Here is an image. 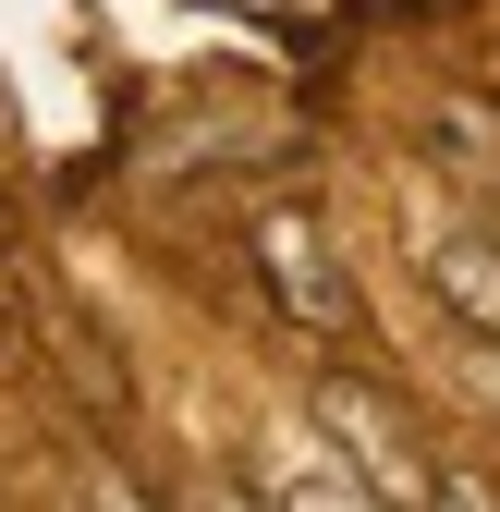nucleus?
I'll use <instances>...</instances> for the list:
<instances>
[{
    "label": "nucleus",
    "mask_w": 500,
    "mask_h": 512,
    "mask_svg": "<svg viewBox=\"0 0 500 512\" xmlns=\"http://www.w3.org/2000/svg\"><path fill=\"white\" fill-rule=\"evenodd\" d=\"M281 512H379V500H366V488H354V464L330 452V476H293V488H281Z\"/></svg>",
    "instance_id": "nucleus-5"
},
{
    "label": "nucleus",
    "mask_w": 500,
    "mask_h": 512,
    "mask_svg": "<svg viewBox=\"0 0 500 512\" xmlns=\"http://www.w3.org/2000/svg\"><path fill=\"white\" fill-rule=\"evenodd\" d=\"M183 512H281V500H269V488H220V476H208V488H183Z\"/></svg>",
    "instance_id": "nucleus-6"
},
{
    "label": "nucleus",
    "mask_w": 500,
    "mask_h": 512,
    "mask_svg": "<svg viewBox=\"0 0 500 512\" xmlns=\"http://www.w3.org/2000/svg\"><path fill=\"white\" fill-rule=\"evenodd\" d=\"M427 147H440L464 183H500V110H476V98H440V110H427Z\"/></svg>",
    "instance_id": "nucleus-4"
},
{
    "label": "nucleus",
    "mask_w": 500,
    "mask_h": 512,
    "mask_svg": "<svg viewBox=\"0 0 500 512\" xmlns=\"http://www.w3.org/2000/svg\"><path fill=\"white\" fill-rule=\"evenodd\" d=\"M244 256H257V293L293 317L305 342H354V269H342V244L318 232V208H257Z\"/></svg>",
    "instance_id": "nucleus-2"
},
{
    "label": "nucleus",
    "mask_w": 500,
    "mask_h": 512,
    "mask_svg": "<svg viewBox=\"0 0 500 512\" xmlns=\"http://www.w3.org/2000/svg\"><path fill=\"white\" fill-rule=\"evenodd\" d=\"M415 269H427V293L452 305V330L500 354V232L488 220H440V232L415 244Z\"/></svg>",
    "instance_id": "nucleus-3"
},
{
    "label": "nucleus",
    "mask_w": 500,
    "mask_h": 512,
    "mask_svg": "<svg viewBox=\"0 0 500 512\" xmlns=\"http://www.w3.org/2000/svg\"><path fill=\"white\" fill-rule=\"evenodd\" d=\"M318 427H330V452L354 464V488L379 500V512H440V452L415 439V415H403L391 378L318 366Z\"/></svg>",
    "instance_id": "nucleus-1"
},
{
    "label": "nucleus",
    "mask_w": 500,
    "mask_h": 512,
    "mask_svg": "<svg viewBox=\"0 0 500 512\" xmlns=\"http://www.w3.org/2000/svg\"><path fill=\"white\" fill-rule=\"evenodd\" d=\"M440 512H500V500H488L476 476H452V464H440Z\"/></svg>",
    "instance_id": "nucleus-7"
}]
</instances>
